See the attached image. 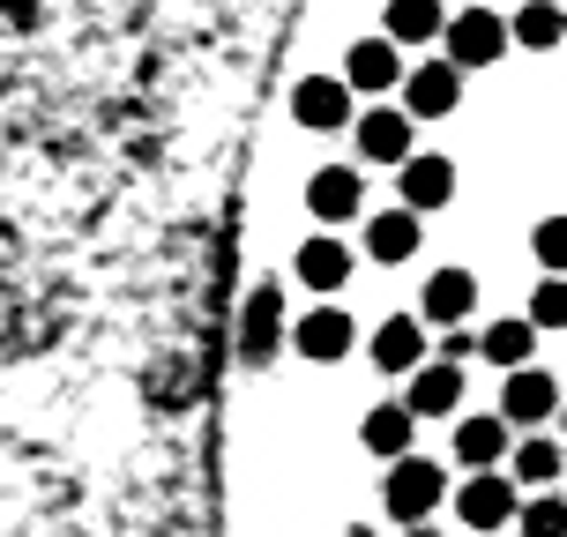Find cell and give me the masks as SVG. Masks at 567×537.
Returning <instances> with one entry per match:
<instances>
[{"mask_svg": "<svg viewBox=\"0 0 567 537\" xmlns=\"http://www.w3.org/2000/svg\"><path fill=\"white\" fill-rule=\"evenodd\" d=\"M381 500L396 523H425V515L449 500V478H441V463H425V455H396L389 463V485H381Z\"/></svg>", "mask_w": 567, "mask_h": 537, "instance_id": "6da1fadb", "label": "cell"}, {"mask_svg": "<svg viewBox=\"0 0 567 537\" xmlns=\"http://www.w3.org/2000/svg\"><path fill=\"white\" fill-rule=\"evenodd\" d=\"M449 60L471 75V68H493V60L515 45V30H508V16H493V8H463V16H449Z\"/></svg>", "mask_w": 567, "mask_h": 537, "instance_id": "7a4b0ae2", "label": "cell"}, {"mask_svg": "<svg viewBox=\"0 0 567 537\" xmlns=\"http://www.w3.org/2000/svg\"><path fill=\"white\" fill-rule=\"evenodd\" d=\"M455 105H463V68H455L449 53L419 60V68L403 75V113H411V120H449Z\"/></svg>", "mask_w": 567, "mask_h": 537, "instance_id": "3957f363", "label": "cell"}, {"mask_svg": "<svg viewBox=\"0 0 567 537\" xmlns=\"http://www.w3.org/2000/svg\"><path fill=\"white\" fill-rule=\"evenodd\" d=\"M411 127H419V120L403 113V105H373V113L351 120V135H359V157H367V165H411V157H419V149H411Z\"/></svg>", "mask_w": 567, "mask_h": 537, "instance_id": "277c9868", "label": "cell"}, {"mask_svg": "<svg viewBox=\"0 0 567 537\" xmlns=\"http://www.w3.org/2000/svg\"><path fill=\"white\" fill-rule=\"evenodd\" d=\"M277 343H284V291L277 283H255L247 307H239V359L247 366H269Z\"/></svg>", "mask_w": 567, "mask_h": 537, "instance_id": "5b68a950", "label": "cell"}, {"mask_svg": "<svg viewBox=\"0 0 567 537\" xmlns=\"http://www.w3.org/2000/svg\"><path fill=\"white\" fill-rule=\"evenodd\" d=\"M351 97L359 90L343 83V75H307V83H291V120L307 135H337L343 120H351Z\"/></svg>", "mask_w": 567, "mask_h": 537, "instance_id": "8992f818", "label": "cell"}, {"mask_svg": "<svg viewBox=\"0 0 567 537\" xmlns=\"http://www.w3.org/2000/svg\"><path fill=\"white\" fill-rule=\"evenodd\" d=\"M403 75H411V68H403V45L389 38V30H381V38H359V45L343 53V83L367 90V97H389Z\"/></svg>", "mask_w": 567, "mask_h": 537, "instance_id": "52a82bcc", "label": "cell"}, {"mask_svg": "<svg viewBox=\"0 0 567 537\" xmlns=\"http://www.w3.org/2000/svg\"><path fill=\"white\" fill-rule=\"evenodd\" d=\"M307 209L321 217V225H351V217L367 209V179H359V165H321L307 179Z\"/></svg>", "mask_w": 567, "mask_h": 537, "instance_id": "ba28073f", "label": "cell"}, {"mask_svg": "<svg viewBox=\"0 0 567 537\" xmlns=\"http://www.w3.org/2000/svg\"><path fill=\"white\" fill-rule=\"evenodd\" d=\"M455 515H463V523H471L478 537H493L501 523H515L523 508H515V485H508V478H493V471H478L471 485H455Z\"/></svg>", "mask_w": 567, "mask_h": 537, "instance_id": "9c48e42d", "label": "cell"}, {"mask_svg": "<svg viewBox=\"0 0 567 537\" xmlns=\"http://www.w3.org/2000/svg\"><path fill=\"white\" fill-rule=\"evenodd\" d=\"M560 411V381L545 366H515L508 373V389H501V419H515V425H545Z\"/></svg>", "mask_w": 567, "mask_h": 537, "instance_id": "30bf717a", "label": "cell"}, {"mask_svg": "<svg viewBox=\"0 0 567 537\" xmlns=\"http://www.w3.org/2000/svg\"><path fill=\"white\" fill-rule=\"evenodd\" d=\"M396 195H403V209H441V202H455V165L449 157H433V149H419L411 165H396Z\"/></svg>", "mask_w": 567, "mask_h": 537, "instance_id": "8fae6325", "label": "cell"}, {"mask_svg": "<svg viewBox=\"0 0 567 537\" xmlns=\"http://www.w3.org/2000/svg\"><path fill=\"white\" fill-rule=\"evenodd\" d=\"M373 366L381 373H419L425 366V313H389L373 329Z\"/></svg>", "mask_w": 567, "mask_h": 537, "instance_id": "7c38bea8", "label": "cell"}, {"mask_svg": "<svg viewBox=\"0 0 567 537\" xmlns=\"http://www.w3.org/2000/svg\"><path fill=\"white\" fill-rule=\"evenodd\" d=\"M351 337H359V329H351V313H343V307H313L307 321L291 329L299 359H313V366H337L343 351H351Z\"/></svg>", "mask_w": 567, "mask_h": 537, "instance_id": "4fadbf2b", "label": "cell"}, {"mask_svg": "<svg viewBox=\"0 0 567 537\" xmlns=\"http://www.w3.org/2000/svg\"><path fill=\"white\" fill-rule=\"evenodd\" d=\"M471 307H478V277H471V269H433V277H425V299H419L425 321L463 329V313H471Z\"/></svg>", "mask_w": 567, "mask_h": 537, "instance_id": "5bb4252c", "label": "cell"}, {"mask_svg": "<svg viewBox=\"0 0 567 537\" xmlns=\"http://www.w3.org/2000/svg\"><path fill=\"white\" fill-rule=\"evenodd\" d=\"M291 269H299V283H307V291H321V299H329V291H343V283H351V247H343L337 231H321V239H307V247H299V261H291Z\"/></svg>", "mask_w": 567, "mask_h": 537, "instance_id": "9a60e30c", "label": "cell"}, {"mask_svg": "<svg viewBox=\"0 0 567 537\" xmlns=\"http://www.w3.org/2000/svg\"><path fill=\"white\" fill-rule=\"evenodd\" d=\"M411 411L419 419H455V403H463V366H449V359H425L419 373H411Z\"/></svg>", "mask_w": 567, "mask_h": 537, "instance_id": "2e32d148", "label": "cell"}, {"mask_svg": "<svg viewBox=\"0 0 567 537\" xmlns=\"http://www.w3.org/2000/svg\"><path fill=\"white\" fill-rule=\"evenodd\" d=\"M419 239H425L419 209H381V217L367 225V255L396 269V261H411V255H419Z\"/></svg>", "mask_w": 567, "mask_h": 537, "instance_id": "e0dca14e", "label": "cell"}, {"mask_svg": "<svg viewBox=\"0 0 567 537\" xmlns=\"http://www.w3.org/2000/svg\"><path fill=\"white\" fill-rule=\"evenodd\" d=\"M381 30H389L396 45H433V38L449 30V8H441V0H389V8H381Z\"/></svg>", "mask_w": 567, "mask_h": 537, "instance_id": "ac0fdd59", "label": "cell"}, {"mask_svg": "<svg viewBox=\"0 0 567 537\" xmlns=\"http://www.w3.org/2000/svg\"><path fill=\"white\" fill-rule=\"evenodd\" d=\"M411 433H419V411H411V403H373L367 425H359V441H367L373 455H389V463L411 455Z\"/></svg>", "mask_w": 567, "mask_h": 537, "instance_id": "d6986e66", "label": "cell"}, {"mask_svg": "<svg viewBox=\"0 0 567 537\" xmlns=\"http://www.w3.org/2000/svg\"><path fill=\"white\" fill-rule=\"evenodd\" d=\"M478 351L493 359V366H508V373L530 366V351H538V321H530V313L515 321V313H508V321H493V329L478 337Z\"/></svg>", "mask_w": 567, "mask_h": 537, "instance_id": "ffe728a7", "label": "cell"}, {"mask_svg": "<svg viewBox=\"0 0 567 537\" xmlns=\"http://www.w3.org/2000/svg\"><path fill=\"white\" fill-rule=\"evenodd\" d=\"M508 30H515V45H523V53H553V45L567 38V8H553V0H523Z\"/></svg>", "mask_w": 567, "mask_h": 537, "instance_id": "44dd1931", "label": "cell"}, {"mask_svg": "<svg viewBox=\"0 0 567 537\" xmlns=\"http://www.w3.org/2000/svg\"><path fill=\"white\" fill-rule=\"evenodd\" d=\"M501 455H508V419H463V425H455V463L493 471Z\"/></svg>", "mask_w": 567, "mask_h": 537, "instance_id": "7402d4cb", "label": "cell"}, {"mask_svg": "<svg viewBox=\"0 0 567 537\" xmlns=\"http://www.w3.org/2000/svg\"><path fill=\"white\" fill-rule=\"evenodd\" d=\"M560 471H567L560 441H515V478L523 485H553Z\"/></svg>", "mask_w": 567, "mask_h": 537, "instance_id": "603a6c76", "label": "cell"}, {"mask_svg": "<svg viewBox=\"0 0 567 537\" xmlns=\"http://www.w3.org/2000/svg\"><path fill=\"white\" fill-rule=\"evenodd\" d=\"M515 537H567V500H553V493H538L530 508L515 515Z\"/></svg>", "mask_w": 567, "mask_h": 537, "instance_id": "cb8c5ba5", "label": "cell"}, {"mask_svg": "<svg viewBox=\"0 0 567 537\" xmlns=\"http://www.w3.org/2000/svg\"><path fill=\"white\" fill-rule=\"evenodd\" d=\"M530 255L545 261V277H567V217H545V225L530 231Z\"/></svg>", "mask_w": 567, "mask_h": 537, "instance_id": "d4e9b609", "label": "cell"}, {"mask_svg": "<svg viewBox=\"0 0 567 537\" xmlns=\"http://www.w3.org/2000/svg\"><path fill=\"white\" fill-rule=\"evenodd\" d=\"M530 321H538V329H567V277H545L538 291H530Z\"/></svg>", "mask_w": 567, "mask_h": 537, "instance_id": "484cf974", "label": "cell"}, {"mask_svg": "<svg viewBox=\"0 0 567 537\" xmlns=\"http://www.w3.org/2000/svg\"><path fill=\"white\" fill-rule=\"evenodd\" d=\"M403 537H441V530H425V523H411V530H403Z\"/></svg>", "mask_w": 567, "mask_h": 537, "instance_id": "4316f807", "label": "cell"}, {"mask_svg": "<svg viewBox=\"0 0 567 537\" xmlns=\"http://www.w3.org/2000/svg\"><path fill=\"white\" fill-rule=\"evenodd\" d=\"M343 537H373V530H367V523H359V530H343Z\"/></svg>", "mask_w": 567, "mask_h": 537, "instance_id": "83f0119b", "label": "cell"}, {"mask_svg": "<svg viewBox=\"0 0 567 537\" xmlns=\"http://www.w3.org/2000/svg\"><path fill=\"white\" fill-rule=\"evenodd\" d=\"M560 425H567V411H560Z\"/></svg>", "mask_w": 567, "mask_h": 537, "instance_id": "f1b7e54d", "label": "cell"}]
</instances>
